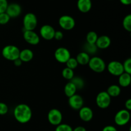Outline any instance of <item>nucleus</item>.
Segmentation results:
<instances>
[{
	"instance_id": "27",
	"label": "nucleus",
	"mask_w": 131,
	"mask_h": 131,
	"mask_svg": "<svg viewBox=\"0 0 131 131\" xmlns=\"http://www.w3.org/2000/svg\"><path fill=\"white\" fill-rule=\"evenodd\" d=\"M123 27L127 32H131V15L128 14L123 20Z\"/></svg>"
},
{
	"instance_id": "40",
	"label": "nucleus",
	"mask_w": 131,
	"mask_h": 131,
	"mask_svg": "<svg viewBox=\"0 0 131 131\" xmlns=\"http://www.w3.org/2000/svg\"><path fill=\"white\" fill-rule=\"evenodd\" d=\"M109 1H111V0H109Z\"/></svg>"
},
{
	"instance_id": "19",
	"label": "nucleus",
	"mask_w": 131,
	"mask_h": 131,
	"mask_svg": "<svg viewBox=\"0 0 131 131\" xmlns=\"http://www.w3.org/2000/svg\"><path fill=\"white\" fill-rule=\"evenodd\" d=\"M131 74L124 72L122 74L118 76L119 86L122 87H127L130 84L131 82Z\"/></svg>"
},
{
	"instance_id": "21",
	"label": "nucleus",
	"mask_w": 131,
	"mask_h": 131,
	"mask_svg": "<svg viewBox=\"0 0 131 131\" xmlns=\"http://www.w3.org/2000/svg\"><path fill=\"white\" fill-rule=\"evenodd\" d=\"M76 91L77 89L75 87V85L70 81L67 83L66 85L65 86V87H64V92H65V95L68 98L76 94Z\"/></svg>"
},
{
	"instance_id": "36",
	"label": "nucleus",
	"mask_w": 131,
	"mask_h": 131,
	"mask_svg": "<svg viewBox=\"0 0 131 131\" xmlns=\"http://www.w3.org/2000/svg\"><path fill=\"white\" fill-rule=\"evenodd\" d=\"M125 109H127V110L130 111L131 110V99H128L127 100H126L125 103Z\"/></svg>"
},
{
	"instance_id": "12",
	"label": "nucleus",
	"mask_w": 131,
	"mask_h": 131,
	"mask_svg": "<svg viewBox=\"0 0 131 131\" xmlns=\"http://www.w3.org/2000/svg\"><path fill=\"white\" fill-rule=\"evenodd\" d=\"M23 37L29 44L37 45L40 42L39 35L34 30H24Z\"/></svg>"
},
{
	"instance_id": "25",
	"label": "nucleus",
	"mask_w": 131,
	"mask_h": 131,
	"mask_svg": "<svg viewBox=\"0 0 131 131\" xmlns=\"http://www.w3.org/2000/svg\"><path fill=\"white\" fill-rule=\"evenodd\" d=\"M61 74H62V77L65 79L70 80L74 77V72L73 69H70V68L66 67V68H65L63 69Z\"/></svg>"
},
{
	"instance_id": "39",
	"label": "nucleus",
	"mask_w": 131,
	"mask_h": 131,
	"mask_svg": "<svg viewBox=\"0 0 131 131\" xmlns=\"http://www.w3.org/2000/svg\"><path fill=\"white\" fill-rule=\"evenodd\" d=\"M120 1L124 5H130L131 3V0H120Z\"/></svg>"
},
{
	"instance_id": "32",
	"label": "nucleus",
	"mask_w": 131,
	"mask_h": 131,
	"mask_svg": "<svg viewBox=\"0 0 131 131\" xmlns=\"http://www.w3.org/2000/svg\"><path fill=\"white\" fill-rule=\"evenodd\" d=\"M8 112V107L6 104L0 102V115H5Z\"/></svg>"
},
{
	"instance_id": "35",
	"label": "nucleus",
	"mask_w": 131,
	"mask_h": 131,
	"mask_svg": "<svg viewBox=\"0 0 131 131\" xmlns=\"http://www.w3.org/2000/svg\"><path fill=\"white\" fill-rule=\"evenodd\" d=\"M102 131H118L115 127L113 125H107L104 127L102 129Z\"/></svg>"
},
{
	"instance_id": "23",
	"label": "nucleus",
	"mask_w": 131,
	"mask_h": 131,
	"mask_svg": "<svg viewBox=\"0 0 131 131\" xmlns=\"http://www.w3.org/2000/svg\"><path fill=\"white\" fill-rule=\"evenodd\" d=\"M83 50H84L83 51L88 53V55H94L97 53L98 48L97 47L95 44H90L86 42L83 46Z\"/></svg>"
},
{
	"instance_id": "11",
	"label": "nucleus",
	"mask_w": 131,
	"mask_h": 131,
	"mask_svg": "<svg viewBox=\"0 0 131 131\" xmlns=\"http://www.w3.org/2000/svg\"><path fill=\"white\" fill-rule=\"evenodd\" d=\"M55 30L52 26L49 24H44L40 30V35L43 39L46 41H51L53 39L54 36Z\"/></svg>"
},
{
	"instance_id": "30",
	"label": "nucleus",
	"mask_w": 131,
	"mask_h": 131,
	"mask_svg": "<svg viewBox=\"0 0 131 131\" xmlns=\"http://www.w3.org/2000/svg\"><path fill=\"white\" fill-rule=\"evenodd\" d=\"M123 64V67H124V72L127 73L129 74H131V59L129 58L127 59L124 61Z\"/></svg>"
},
{
	"instance_id": "28",
	"label": "nucleus",
	"mask_w": 131,
	"mask_h": 131,
	"mask_svg": "<svg viewBox=\"0 0 131 131\" xmlns=\"http://www.w3.org/2000/svg\"><path fill=\"white\" fill-rule=\"evenodd\" d=\"M65 64H66L67 68L73 69V70H74V69H75V68L78 66V65H79L76 59H75V58L73 57H70V59L66 62Z\"/></svg>"
},
{
	"instance_id": "3",
	"label": "nucleus",
	"mask_w": 131,
	"mask_h": 131,
	"mask_svg": "<svg viewBox=\"0 0 131 131\" xmlns=\"http://www.w3.org/2000/svg\"><path fill=\"white\" fill-rule=\"evenodd\" d=\"M88 65L89 68L95 73H102L106 68L104 60L102 58L97 56L90 58Z\"/></svg>"
},
{
	"instance_id": "34",
	"label": "nucleus",
	"mask_w": 131,
	"mask_h": 131,
	"mask_svg": "<svg viewBox=\"0 0 131 131\" xmlns=\"http://www.w3.org/2000/svg\"><path fill=\"white\" fill-rule=\"evenodd\" d=\"M63 38V33L61 31H55L54 39H55L56 41H61Z\"/></svg>"
},
{
	"instance_id": "31",
	"label": "nucleus",
	"mask_w": 131,
	"mask_h": 131,
	"mask_svg": "<svg viewBox=\"0 0 131 131\" xmlns=\"http://www.w3.org/2000/svg\"><path fill=\"white\" fill-rule=\"evenodd\" d=\"M10 17L6 12H3L0 14V24L4 25L10 21Z\"/></svg>"
},
{
	"instance_id": "9",
	"label": "nucleus",
	"mask_w": 131,
	"mask_h": 131,
	"mask_svg": "<svg viewBox=\"0 0 131 131\" xmlns=\"http://www.w3.org/2000/svg\"><path fill=\"white\" fill-rule=\"evenodd\" d=\"M107 71L110 74L114 76H120L124 72L123 64L117 60L111 61L106 66Z\"/></svg>"
},
{
	"instance_id": "7",
	"label": "nucleus",
	"mask_w": 131,
	"mask_h": 131,
	"mask_svg": "<svg viewBox=\"0 0 131 131\" xmlns=\"http://www.w3.org/2000/svg\"><path fill=\"white\" fill-rule=\"evenodd\" d=\"M47 119L49 123H51L52 125H58L62 121V113L57 109H51L47 114Z\"/></svg>"
},
{
	"instance_id": "20",
	"label": "nucleus",
	"mask_w": 131,
	"mask_h": 131,
	"mask_svg": "<svg viewBox=\"0 0 131 131\" xmlns=\"http://www.w3.org/2000/svg\"><path fill=\"white\" fill-rule=\"evenodd\" d=\"M75 59L78 61V64L84 66L88 64L90 59V56L84 51H81L78 54Z\"/></svg>"
},
{
	"instance_id": "18",
	"label": "nucleus",
	"mask_w": 131,
	"mask_h": 131,
	"mask_svg": "<svg viewBox=\"0 0 131 131\" xmlns=\"http://www.w3.org/2000/svg\"><path fill=\"white\" fill-rule=\"evenodd\" d=\"M33 57H34V54L30 49L26 48L21 51L20 50L19 58L23 62H28L31 61L33 59Z\"/></svg>"
},
{
	"instance_id": "22",
	"label": "nucleus",
	"mask_w": 131,
	"mask_h": 131,
	"mask_svg": "<svg viewBox=\"0 0 131 131\" xmlns=\"http://www.w3.org/2000/svg\"><path fill=\"white\" fill-rule=\"evenodd\" d=\"M106 92L111 97H117L121 93V87L116 84L111 85L109 86Z\"/></svg>"
},
{
	"instance_id": "17",
	"label": "nucleus",
	"mask_w": 131,
	"mask_h": 131,
	"mask_svg": "<svg viewBox=\"0 0 131 131\" xmlns=\"http://www.w3.org/2000/svg\"><path fill=\"white\" fill-rule=\"evenodd\" d=\"M77 7L82 13H87L92 9V0H78Z\"/></svg>"
},
{
	"instance_id": "26",
	"label": "nucleus",
	"mask_w": 131,
	"mask_h": 131,
	"mask_svg": "<svg viewBox=\"0 0 131 131\" xmlns=\"http://www.w3.org/2000/svg\"><path fill=\"white\" fill-rule=\"evenodd\" d=\"M97 38H98L97 33L94 31H90L86 35V42L90 44H95Z\"/></svg>"
},
{
	"instance_id": "10",
	"label": "nucleus",
	"mask_w": 131,
	"mask_h": 131,
	"mask_svg": "<svg viewBox=\"0 0 131 131\" xmlns=\"http://www.w3.org/2000/svg\"><path fill=\"white\" fill-rule=\"evenodd\" d=\"M71 57L70 52L67 48L60 47L56 50L54 52V58L58 62L66 63V62Z\"/></svg>"
},
{
	"instance_id": "37",
	"label": "nucleus",
	"mask_w": 131,
	"mask_h": 131,
	"mask_svg": "<svg viewBox=\"0 0 131 131\" xmlns=\"http://www.w3.org/2000/svg\"><path fill=\"white\" fill-rule=\"evenodd\" d=\"M13 62H14V64H15V66H17V67L20 66L22 65V64H23V62L21 61V60H20L19 58L15 59V60H14Z\"/></svg>"
},
{
	"instance_id": "2",
	"label": "nucleus",
	"mask_w": 131,
	"mask_h": 131,
	"mask_svg": "<svg viewBox=\"0 0 131 131\" xmlns=\"http://www.w3.org/2000/svg\"><path fill=\"white\" fill-rule=\"evenodd\" d=\"M2 55L5 59L14 61L19 57L20 50L15 45H6L3 48Z\"/></svg>"
},
{
	"instance_id": "29",
	"label": "nucleus",
	"mask_w": 131,
	"mask_h": 131,
	"mask_svg": "<svg viewBox=\"0 0 131 131\" xmlns=\"http://www.w3.org/2000/svg\"><path fill=\"white\" fill-rule=\"evenodd\" d=\"M72 130L71 126L66 123H60L55 128V131H72Z\"/></svg>"
},
{
	"instance_id": "13",
	"label": "nucleus",
	"mask_w": 131,
	"mask_h": 131,
	"mask_svg": "<svg viewBox=\"0 0 131 131\" xmlns=\"http://www.w3.org/2000/svg\"><path fill=\"white\" fill-rule=\"evenodd\" d=\"M5 12L10 18H15L20 15L22 12V8L19 4L12 3L8 5Z\"/></svg>"
},
{
	"instance_id": "16",
	"label": "nucleus",
	"mask_w": 131,
	"mask_h": 131,
	"mask_svg": "<svg viewBox=\"0 0 131 131\" xmlns=\"http://www.w3.org/2000/svg\"><path fill=\"white\" fill-rule=\"evenodd\" d=\"M111 40L110 37L107 35H101L98 37L97 41L95 42V44L97 47L99 49H106L111 45Z\"/></svg>"
},
{
	"instance_id": "33",
	"label": "nucleus",
	"mask_w": 131,
	"mask_h": 131,
	"mask_svg": "<svg viewBox=\"0 0 131 131\" xmlns=\"http://www.w3.org/2000/svg\"><path fill=\"white\" fill-rule=\"evenodd\" d=\"M8 5V3L7 0H0V14L5 12Z\"/></svg>"
},
{
	"instance_id": "5",
	"label": "nucleus",
	"mask_w": 131,
	"mask_h": 131,
	"mask_svg": "<svg viewBox=\"0 0 131 131\" xmlns=\"http://www.w3.org/2000/svg\"><path fill=\"white\" fill-rule=\"evenodd\" d=\"M130 119V112L127 109H122L115 116V122L117 125L124 126L127 124Z\"/></svg>"
},
{
	"instance_id": "4",
	"label": "nucleus",
	"mask_w": 131,
	"mask_h": 131,
	"mask_svg": "<svg viewBox=\"0 0 131 131\" xmlns=\"http://www.w3.org/2000/svg\"><path fill=\"white\" fill-rule=\"evenodd\" d=\"M38 23L37 17L33 13L29 12L25 14L23 17V30H34Z\"/></svg>"
},
{
	"instance_id": "15",
	"label": "nucleus",
	"mask_w": 131,
	"mask_h": 131,
	"mask_svg": "<svg viewBox=\"0 0 131 131\" xmlns=\"http://www.w3.org/2000/svg\"><path fill=\"white\" fill-rule=\"evenodd\" d=\"M79 118L83 121L88 122L92 119L93 117V110L89 107L83 106L79 110Z\"/></svg>"
},
{
	"instance_id": "24",
	"label": "nucleus",
	"mask_w": 131,
	"mask_h": 131,
	"mask_svg": "<svg viewBox=\"0 0 131 131\" xmlns=\"http://www.w3.org/2000/svg\"><path fill=\"white\" fill-rule=\"evenodd\" d=\"M70 82H72L74 85H75L77 90L82 89L84 87V81L81 77H75V76H74V77L70 80Z\"/></svg>"
},
{
	"instance_id": "38",
	"label": "nucleus",
	"mask_w": 131,
	"mask_h": 131,
	"mask_svg": "<svg viewBox=\"0 0 131 131\" xmlns=\"http://www.w3.org/2000/svg\"><path fill=\"white\" fill-rule=\"evenodd\" d=\"M72 131H86L85 127H83V126H78L76 127L75 128L72 130Z\"/></svg>"
},
{
	"instance_id": "14",
	"label": "nucleus",
	"mask_w": 131,
	"mask_h": 131,
	"mask_svg": "<svg viewBox=\"0 0 131 131\" xmlns=\"http://www.w3.org/2000/svg\"><path fill=\"white\" fill-rule=\"evenodd\" d=\"M69 104L72 109L79 110L83 106L84 100L81 96L75 94L69 98Z\"/></svg>"
},
{
	"instance_id": "6",
	"label": "nucleus",
	"mask_w": 131,
	"mask_h": 131,
	"mask_svg": "<svg viewBox=\"0 0 131 131\" xmlns=\"http://www.w3.org/2000/svg\"><path fill=\"white\" fill-rule=\"evenodd\" d=\"M111 97L106 91H101L96 97V104L101 109H106L111 104Z\"/></svg>"
},
{
	"instance_id": "8",
	"label": "nucleus",
	"mask_w": 131,
	"mask_h": 131,
	"mask_svg": "<svg viewBox=\"0 0 131 131\" xmlns=\"http://www.w3.org/2000/svg\"><path fill=\"white\" fill-rule=\"evenodd\" d=\"M58 23L60 27L65 30H71L75 25V19L69 15H64L60 17Z\"/></svg>"
},
{
	"instance_id": "1",
	"label": "nucleus",
	"mask_w": 131,
	"mask_h": 131,
	"mask_svg": "<svg viewBox=\"0 0 131 131\" xmlns=\"http://www.w3.org/2000/svg\"><path fill=\"white\" fill-rule=\"evenodd\" d=\"M15 119L20 123H26L31 120L32 110L27 104H20L15 106L14 110Z\"/></svg>"
}]
</instances>
